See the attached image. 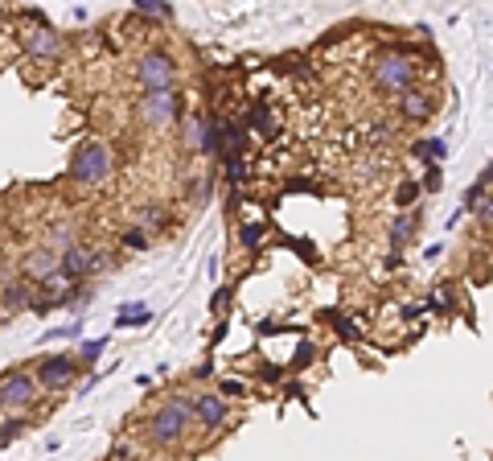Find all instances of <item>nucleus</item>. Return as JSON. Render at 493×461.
<instances>
[{
    "mask_svg": "<svg viewBox=\"0 0 493 461\" xmlns=\"http://www.w3.org/2000/svg\"><path fill=\"white\" fill-rule=\"evenodd\" d=\"M4 408H8V404H4V388H0V412H4Z\"/></svg>",
    "mask_w": 493,
    "mask_h": 461,
    "instance_id": "nucleus-31",
    "label": "nucleus"
},
{
    "mask_svg": "<svg viewBox=\"0 0 493 461\" xmlns=\"http://www.w3.org/2000/svg\"><path fill=\"white\" fill-rule=\"evenodd\" d=\"M420 181H403L399 186V194H395V206H399V210H407V206H415V198H420Z\"/></svg>",
    "mask_w": 493,
    "mask_h": 461,
    "instance_id": "nucleus-21",
    "label": "nucleus"
},
{
    "mask_svg": "<svg viewBox=\"0 0 493 461\" xmlns=\"http://www.w3.org/2000/svg\"><path fill=\"white\" fill-rule=\"evenodd\" d=\"M78 371H87L78 363V354H49L42 363H33V379L42 391H66L78 379Z\"/></svg>",
    "mask_w": 493,
    "mask_h": 461,
    "instance_id": "nucleus-4",
    "label": "nucleus"
},
{
    "mask_svg": "<svg viewBox=\"0 0 493 461\" xmlns=\"http://www.w3.org/2000/svg\"><path fill=\"white\" fill-rule=\"evenodd\" d=\"M440 186V165H427V177H423V190H436Z\"/></svg>",
    "mask_w": 493,
    "mask_h": 461,
    "instance_id": "nucleus-29",
    "label": "nucleus"
},
{
    "mask_svg": "<svg viewBox=\"0 0 493 461\" xmlns=\"http://www.w3.org/2000/svg\"><path fill=\"white\" fill-rule=\"evenodd\" d=\"M0 305L8 309V313H25V309H33V285L29 280H8L4 289H0Z\"/></svg>",
    "mask_w": 493,
    "mask_h": 461,
    "instance_id": "nucleus-11",
    "label": "nucleus"
},
{
    "mask_svg": "<svg viewBox=\"0 0 493 461\" xmlns=\"http://www.w3.org/2000/svg\"><path fill=\"white\" fill-rule=\"evenodd\" d=\"M123 247H128V251H148V231H144V227H132V231H123Z\"/></svg>",
    "mask_w": 493,
    "mask_h": 461,
    "instance_id": "nucleus-22",
    "label": "nucleus"
},
{
    "mask_svg": "<svg viewBox=\"0 0 493 461\" xmlns=\"http://www.w3.org/2000/svg\"><path fill=\"white\" fill-rule=\"evenodd\" d=\"M148 321H152V313H148L144 305H128V309L116 317V330H132V325H148Z\"/></svg>",
    "mask_w": 493,
    "mask_h": 461,
    "instance_id": "nucleus-17",
    "label": "nucleus"
},
{
    "mask_svg": "<svg viewBox=\"0 0 493 461\" xmlns=\"http://www.w3.org/2000/svg\"><path fill=\"white\" fill-rule=\"evenodd\" d=\"M21 46L33 54V58H54L58 49H62V37L49 29V25H42V29H33V33H25L21 37Z\"/></svg>",
    "mask_w": 493,
    "mask_h": 461,
    "instance_id": "nucleus-12",
    "label": "nucleus"
},
{
    "mask_svg": "<svg viewBox=\"0 0 493 461\" xmlns=\"http://www.w3.org/2000/svg\"><path fill=\"white\" fill-rule=\"evenodd\" d=\"M136 13L148 17V21H169V17H173V4H164V0H140Z\"/></svg>",
    "mask_w": 493,
    "mask_h": 461,
    "instance_id": "nucleus-18",
    "label": "nucleus"
},
{
    "mask_svg": "<svg viewBox=\"0 0 493 461\" xmlns=\"http://www.w3.org/2000/svg\"><path fill=\"white\" fill-rule=\"evenodd\" d=\"M411 152H415V157H427V165H440L448 157V140L444 136H427V140H415Z\"/></svg>",
    "mask_w": 493,
    "mask_h": 461,
    "instance_id": "nucleus-13",
    "label": "nucleus"
},
{
    "mask_svg": "<svg viewBox=\"0 0 493 461\" xmlns=\"http://www.w3.org/2000/svg\"><path fill=\"white\" fill-rule=\"evenodd\" d=\"M473 215H477V222H481V227H493V194L481 198V202L473 206Z\"/></svg>",
    "mask_w": 493,
    "mask_h": 461,
    "instance_id": "nucleus-24",
    "label": "nucleus"
},
{
    "mask_svg": "<svg viewBox=\"0 0 493 461\" xmlns=\"http://www.w3.org/2000/svg\"><path fill=\"white\" fill-rule=\"evenodd\" d=\"M189 424H193V400L173 395L161 412L148 420V441L152 445H177L189 433Z\"/></svg>",
    "mask_w": 493,
    "mask_h": 461,
    "instance_id": "nucleus-2",
    "label": "nucleus"
},
{
    "mask_svg": "<svg viewBox=\"0 0 493 461\" xmlns=\"http://www.w3.org/2000/svg\"><path fill=\"white\" fill-rule=\"evenodd\" d=\"M411 235H415V215L399 210V215H395V222H391V247L399 251L403 243H411Z\"/></svg>",
    "mask_w": 493,
    "mask_h": 461,
    "instance_id": "nucleus-14",
    "label": "nucleus"
},
{
    "mask_svg": "<svg viewBox=\"0 0 493 461\" xmlns=\"http://www.w3.org/2000/svg\"><path fill=\"white\" fill-rule=\"evenodd\" d=\"M107 350V334H99V338H91V342H83V350H78V363L83 366H91L99 354Z\"/></svg>",
    "mask_w": 493,
    "mask_h": 461,
    "instance_id": "nucleus-19",
    "label": "nucleus"
},
{
    "mask_svg": "<svg viewBox=\"0 0 493 461\" xmlns=\"http://www.w3.org/2000/svg\"><path fill=\"white\" fill-rule=\"evenodd\" d=\"M111 165H116V161H111V148L99 145V140H87L83 152L74 157V169L71 173L83 181V186H99V181L111 173Z\"/></svg>",
    "mask_w": 493,
    "mask_h": 461,
    "instance_id": "nucleus-5",
    "label": "nucleus"
},
{
    "mask_svg": "<svg viewBox=\"0 0 493 461\" xmlns=\"http://www.w3.org/2000/svg\"><path fill=\"white\" fill-rule=\"evenodd\" d=\"M399 116L407 124H427L436 116V99L423 95V91H407V95H399Z\"/></svg>",
    "mask_w": 493,
    "mask_h": 461,
    "instance_id": "nucleus-10",
    "label": "nucleus"
},
{
    "mask_svg": "<svg viewBox=\"0 0 493 461\" xmlns=\"http://www.w3.org/2000/svg\"><path fill=\"white\" fill-rule=\"evenodd\" d=\"M243 383H238V379H222V383H218V395H222V400H235V395H243Z\"/></svg>",
    "mask_w": 493,
    "mask_h": 461,
    "instance_id": "nucleus-26",
    "label": "nucleus"
},
{
    "mask_svg": "<svg viewBox=\"0 0 493 461\" xmlns=\"http://www.w3.org/2000/svg\"><path fill=\"white\" fill-rule=\"evenodd\" d=\"M251 128H259L263 136H276V128H272V112L259 103V107H251Z\"/></svg>",
    "mask_w": 493,
    "mask_h": 461,
    "instance_id": "nucleus-23",
    "label": "nucleus"
},
{
    "mask_svg": "<svg viewBox=\"0 0 493 461\" xmlns=\"http://www.w3.org/2000/svg\"><path fill=\"white\" fill-rule=\"evenodd\" d=\"M193 375H197V379H210V375H214V363H202L197 371H193Z\"/></svg>",
    "mask_w": 493,
    "mask_h": 461,
    "instance_id": "nucleus-30",
    "label": "nucleus"
},
{
    "mask_svg": "<svg viewBox=\"0 0 493 461\" xmlns=\"http://www.w3.org/2000/svg\"><path fill=\"white\" fill-rule=\"evenodd\" d=\"M263 235H267V227H263V222H243V231H238L243 247H251V251H255L259 243H263Z\"/></svg>",
    "mask_w": 493,
    "mask_h": 461,
    "instance_id": "nucleus-20",
    "label": "nucleus"
},
{
    "mask_svg": "<svg viewBox=\"0 0 493 461\" xmlns=\"http://www.w3.org/2000/svg\"><path fill=\"white\" fill-rule=\"evenodd\" d=\"M140 87L148 95H164V91H173L177 87V62H173V54H164V49H148L140 58Z\"/></svg>",
    "mask_w": 493,
    "mask_h": 461,
    "instance_id": "nucleus-3",
    "label": "nucleus"
},
{
    "mask_svg": "<svg viewBox=\"0 0 493 461\" xmlns=\"http://www.w3.org/2000/svg\"><path fill=\"white\" fill-rule=\"evenodd\" d=\"M0 388H4V404H8V408H33L37 395H42L33 371H4V375H0Z\"/></svg>",
    "mask_w": 493,
    "mask_h": 461,
    "instance_id": "nucleus-6",
    "label": "nucleus"
},
{
    "mask_svg": "<svg viewBox=\"0 0 493 461\" xmlns=\"http://www.w3.org/2000/svg\"><path fill=\"white\" fill-rule=\"evenodd\" d=\"M181 116V99L173 95V91H164V95H148L144 99V120L152 124V128H161V124L177 120Z\"/></svg>",
    "mask_w": 493,
    "mask_h": 461,
    "instance_id": "nucleus-9",
    "label": "nucleus"
},
{
    "mask_svg": "<svg viewBox=\"0 0 493 461\" xmlns=\"http://www.w3.org/2000/svg\"><path fill=\"white\" fill-rule=\"evenodd\" d=\"M226 305H231V289L222 285V289L214 292V309H218V313H226Z\"/></svg>",
    "mask_w": 493,
    "mask_h": 461,
    "instance_id": "nucleus-28",
    "label": "nucleus"
},
{
    "mask_svg": "<svg viewBox=\"0 0 493 461\" xmlns=\"http://www.w3.org/2000/svg\"><path fill=\"white\" fill-rule=\"evenodd\" d=\"M62 272V256L58 251H49V247H37V251H29L21 264V280H29V285H49L54 276Z\"/></svg>",
    "mask_w": 493,
    "mask_h": 461,
    "instance_id": "nucleus-8",
    "label": "nucleus"
},
{
    "mask_svg": "<svg viewBox=\"0 0 493 461\" xmlns=\"http://www.w3.org/2000/svg\"><path fill=\"white\" fill-rule=\"evenodd\" d=\"M29 429H33V416H13V420H4V424H0V449L13 445L17 437H25Z\"/></svg>",
    "mask_w": 493,
    "mask_h": 461,
    "instance_id": "nucleus-15",
    "label": "nucleus"
},
{
    "mask_svg": "<svg viewBox=\"0 0 493 461\" xmlns=\"http://www.w3.org/2000/svg\"><path fill=\"white\" fill-rule=\"evenodd\" d=\"M329 317H333V321H337V334H341V338H358V325H353V321H341V317H337V313H329Z\"/></svg>",
    "mask_w": 493,
    "mask_h": 461,
    "instance_id": "nucleus-27",
    "label": "nucleus"
},
{
    "mask_svg": "<svg viewBox=\"0 0 493 461\" xmlns=\"http://www.w3.org/2000/svg\"><path fill=\"white\" fill-rule=\"evenodd\" d=\"M193 420L202 424V429H226V420H231V400H222L218 391H202V395H193Z\"/></svg>",
    "mask_w": 493,
    "mask_h": 461,
    "instance_id": "nucleus-7",
    "label": "nucleus"
},
{
    "mask_svg": "<svg viewBox=\"0 0 493 461\" xmlns=\"http://www.w3.org/2000/svg\"><path fill=\"white\" fill-rule=\"evenodd\" d=\"M140 222L148 227V231H164V227H169V210H164L161 202H148V206L140 210Z\"/></svg>",
    "mask_w": 493,
    "mask_h": 461,
    "instance_id": "nucleus-16",
    "label": "nucleus"
},
{
    "mask_svg": "<svg viewBox=\"0 0 493 461\" xmlns=\"http://www.w3.org/2000/svg\"><path fill=\"white\" fill-rule=\"evenodd\" d=\"M370 78H375L378 91H387V95H407V91H415L420 66H415L411 58L395 54V49H387V54H378V58H375V66H370Z\"/></svg>",
    "mask_w": 493,
    "mask_h": 461,
    "instance_id": "nucleus-1",
    "label": "nucleus"
},
{
    "mask_svg": "<svg viewBox=\"0 0 493 461\" xmlns=\"http://www.w3.org/2000/svg\"><path fill=\"white\" fill-rule=\"evenodd\" d=\"M226 181H231V186L243 181V157H226Z\"/></svg>",
    "mask_w": 493,
    "mask_h": 461,
    "instance_id": "nucleus-25",
    "label": "nucleus"
}]
</instances>
